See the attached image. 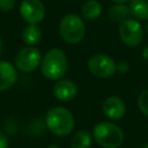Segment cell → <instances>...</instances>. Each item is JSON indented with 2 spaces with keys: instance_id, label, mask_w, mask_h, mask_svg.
I'll list each match as a JSON object with an SVG mask.
<instances>
[{
  "instance_id": "6da1fadb",
  "label": "cell",
  "mask_w": 148,
  "mask_h": 148,
  "mask_svg": "<svg viewBox=\"0 0 148 148\" xmlns=\"http://www.w3.org/2000/svg\"><path fill=\"white\" fill-rule=\"evenodd\" d=\"M68 67L66 53L60 49H51L42 58L40 72L47 80H60L66 74Z\"/></svg>"
},
{
  "instance_id": "7a4b0ae2",
  "label": "cell",
  "mask_w": 148,
  "mask_h": 148,
  "mask_svg": "<svg viewBox=\"0 0 148 148\" xmlns=\"http://www.w3.org/2000/svg\"><path fill=\"white\" fill-rule=\"evenodd\" d=\"M47 128L57 136H66L74 128V117L69 110L62 106H56L47 111L45 117Z\"/></svg>"
},
{
  "instance_id": "3957f363",
  "label": "cell",
  "mask_w": 148,
  "mask_h": 148,
  "mask_svg": "<svg viewBox=\"0 0 148 148\" xmlns=\"http://www.w3.org/2000/svg\"><path fill=\"white\" fill-rule=\"evenodd\" d=\"M92 138L104 148H119L124 142L123 130L110 121H101L92 130Z\"/></svg>"
},
{
  "instance_id": "277c9868",
  "label": "cell",
  "mask_w": 148,
  "mask_h": 148,
  "mask_svg": "<svg viewBox=\"0 0 148 148\" xmlns=\"http://www.w3.org/2000/svg\"><path fill=\"white\" fill-rule=\"evenodd\" d=\"M59 34L61 38L68 44L80 43L86 35V24L83 18L77 14L65 15L59 24Z\"/></svg>"
},
{
  "instance_id": "5b68a950",
  "label": "cell",
  "mask_w": 148,
  "mask_h": 148,
  "mask_svg": "<svg viewBox=\"0 0 148 148\" xmlns=\"http://www.w3.org/2000/svg\"><path fill=\"white\" fill-rule=\"evenodd\" d=\"M88 71L98 79H108L117 72L116 61L105 53H96L88 59Z\"/></svg>"
},
{
  "instance_id": "8992f818",
  "label": "cell",
  "mask_w": 148,
  "mask_h": 148,
  "mask_svg": "<svg viewBox=\"0 0 148 148\" xmlns=\"http://www.w3.org/2000/svg\"><path fill=\"white\" fill-rule=\"evenodd\" d=\"M119 36L128 47H136L143 40V29L136 18H126L119 24Z\"/></svg>"
},
{
  "instance_id": "52a82bcc",
  "label": "cell",
  "mask_w": 148,
  "mask_h": 148,
  "mask_svg": "<svg viewBox=\"0 0 148 148\" xmlns=\"http://www.w3.org/2000/svg\"><path fill=\"white\" fill-rule=\"evenodd\" d=\"M42 62L40 51L35 46H25L21 49L15 57V66L24 73L35 71Z\"/></svg>"
},
{
  "instance_id": "ba28073f",
  "label": "cell",
  "mask_w": 148,
  "mask_h": 148,
  "mask_svg": "<svg viewBox=\"0 0 148 148\" xmlns=\"http://www.w3.org/2000/svg\"><path fill=\"white\" fill-rule=\"evenodd\" d=\"M20 14L28 24H38L44 20L45 7L40 0H23L20 5Z\"/></svg>"
},
{
  "instance_id": "9c48e42d",
  "label": "cell",
  "mask_w": 148,
  "mask_h": 148,
  "mask_svg": "<svg viewBox=\"0 0 148 148\" xmlns=\"http://www.w3.org/2000/svg\"><path fill=\"white\" fill-rule=\"evenodd\" d=\"M102 111L106 118L111 120H118L124 117L126 112V105L120 97L110 96L104 99L102 104Z\"/></svg>"
},
{
  "instance_id": "30bf717a",
  "label": "cell",
  "mask_w": 148,
  "mask_h": 148,
  "mask_svg": "<svg viewBox=\"0 0 148 148\" xmlns=\"http://www.w3.org/2000/svg\"><path fill=\"white\" fill-rule=\"evenodd\" d=\"M79 92V88L76 83L69 79H60L57 80V82L53 86V95L56 98L62 102L72 101L76 97Z\"/></svg>"
},
{
  "instance_id": "8fae6325",
  "label": "cell",
  "mask_w": 148,
  "mask_h": 148,
  "mask_svg": "<svg viewBox=\"0 0 148 148\" xmlns=\"http://www.w3.org/2000/svg\"><path fill=\"white\" fill-rule=\"evenodd\" d=\"M17 79L15 67L8 61H0V91H5L14 86Z\"/></svg>"
},
{
  "instance_id": "7c38bea8",
  "label": "cell",
  "mask_w": 148,
  "mask_h": 148,
  "mask_svg": "<svg viewBox=\"0 0 148 148\" xmlns=\"http://www.w3.org/2000/svg\"><path fill=\"white\" fill-rule=\"evenodd\" d=\"M102 3L98 0H87L81 8V17L83 20L94 21L102 14Z\"/></svg>"
},
{
  "instance_id": "4fadbf2b",
  "label": "cell",
  "mask_w": 148,
  "mask_h": 148,
  "mask_svg": "<svg viewBox=\"0 0 148 148\" xmlns=\"http://www.w3.org/2000/svg\"><path fill=\"white\" fill-rule=\"evenodd\" d=\"M42 30L37 24H28L27 27L23 28L21 37L22 40L28 45V46H34L37 43L40 42L42 39Z\"/></svg>"
},
{
  "instance_id": "5bb4252c",
  "label": "cell",
  "mask_w": 148,
  "mask_h": 148,
  "mask_svg": "<svg viewBox=\"0 0 148 148\" xmlns=\"http://www.w3.org/2000/svg\"><path fill=\"white\" fill-rule=\"evenodd\" d=\"M130 14L138 21L148 20V0H130Z\"/></svg>"
},
{
  "instance_id": "9a60e30c",
  "label": "cell",
  "mask_w": 148,
  "mask_h": 148,
  "mask_svg": "<svg viewBox=\"0 0 148 148\" xmlns=\"http://www.w3.org/2000/svg\"><path fill=\"white\" fill-rule=\"evenodd\" d=\"M130 14V8L126 6V3H113L112 6L109 7L108 10V16L109 18L114 22V23H121L126 18H128Z\"/></svg>"
},
{
  "instance_id": "2e32d148",
  "label": "cell",
  "mask_w": 148,
  "mask_h": 148,
  "mask_svg": "<svg viewBox=\"0 0 148 148\" xmlns=\"http://www.w3.org/2000/svg\"><path fill=\"white\" fill-rule=\"evenodd\" d=\"M90 143L91 134L86 130L76 132L71 139V148H89Z\"/></svg>"
},
{
  "instance_id": "e0dca14e",
  "label": "cell",
  "mask_w": 148,
  "mask_h": 148,
  "mask_svg": "<svg viewBox=\"0 0 148 148\" xmlns=\"http://www.w3.org/2000/svg\"><path fill=\"white\" fill-rule=\"evenodd\" d=\"M138 106L140 111L146 117H148V89H145L143 91L140 92L138 97Z\"/></svg>"
},
{
  "instance_id": "ac0fdd59",
  "label": "cell",
  "mask_w": 148,
  "mask_h": 148,
  "mask_svg": "<svg viewBox=\"0 0 148 148\" xmlns=\"http://www.w3.org/2000/svg\"><path fill=\"white\" fill-rule=\"evenodd\" d=\"M15 0H0V12H9L13 9Z\"/></svg>"
},
{
  "instance_id": "d6986e66",
  "label": "cell",
  "mask_w": 148,
  "mask_h": 148,
  "mask_svg": "<svg viewBox=\"0 0 148 148\" xmlns=\"http://www.w3.org/2000/svg\"><path fill=\"white\" fill-rule=\"evenodd\" d=\"M0 148H8V140L1 131H0Z\"/></svg>"
},
{
  "instance_id": "ffe728a7",
  "label": "cell",
  "mask_w": 148,
  "mask_h": 148,
  "mask_svg": "<svg viewBox=\"0 0 148 148\" xmlns=\"http://www.w3.org/2000/svg\"><path fill=\"white\" fill-rule=\"evenodd\" d=\"M113 3H126L128 0H111Z\"/></svg>"
},
{
  "instance_id": "44dd1931",
  "label": "cell",
  "mask_w": 148,
  "mask_h": 148,
  "mask_svg": "<svg viewBox=\"0 0 148 148\" xmlns=\"http://www.w3.org/2000/svg\"><path fill=\"white\" fill-rule=\"evenodd\" d=\"M2 50H3V45H2V39H1V37H0V57H1V54H2Z\"/></svg>"
},
{
  "instance_id": "7402d4cb",
  "label": "cell",
  "mask_w": 148,
  "mask_h": 148,
  "mask_svg": "<svg viewBox=\"0 0 148 148\" xmlns=\"http://www.w3.org/2000/svg\"><path fill=\"white\" fill-rule=\"evenodd\" d=\"M146 31H147V34H148V23H147V25H146Z\"/></svg>"
},
{
  "instance_id": "603a6c76",
  "label": "cell",
  "mask_w": 148,
  "mask_h": 148,
  "mask_svg": "<svg viewBox=\"0 0 148 148\" xmlns=\"http://www.w3.org/2000/svg\"><path fill=\"white\" fill-rule=\"evenodd\" d=\"M142 148H148V143H146V145H145V146H143Z\"/></svg>"
}]
</instances>
